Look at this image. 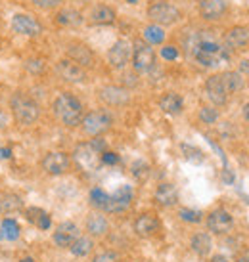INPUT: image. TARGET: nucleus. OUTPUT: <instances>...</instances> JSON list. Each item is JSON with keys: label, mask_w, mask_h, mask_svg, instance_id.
I'll use <instances>...</instances> for the list:
<instances>
[{"label": "nucleus", "mask_w": 249, "mask_h": 262, "mask_svg": "<svg viewBox=\"0 0 249 262\" xmlns=\"http://www.w3.org/2000/svg\"><path fill=\"white\" fill-rule=\"evenodd\" d=\"M54 113L56 117L64 123L66 126H77L81 125V121H83V104L77 100L75 96H71V94H59V96L54 100Z\"/></svg>", "instance_id": "1"}, {"label": "nucleus", "mask_w": 249, "mask_h": 262, "mask_svg": "<svg viewBox=\"0 0 249 262\" xmlns=\"http://www.w3.org/2000/svg\"><path fill=\"white\" fill-rule=\"evenodd\" d=\"M10 106H12V113L16 117L18 125L21 126L33 125L40 115V107H38L37 102L33 98H29L27 94H21V92L12 96Z\"/></svg>", "instance_id": "2"}, {"label": "nucleus", "mask_w": 249, "mask_h": 262, "mask_svg": "<svg viewBox=\"0 0 249 262\" xmlns=\"http://www.w3.org/2000/svg\"><path fill=\"white\" fill-rule=\"evenodd\" d=\"M148 18L155 23V25H172L180 20V12L178 8H174L169 2H163V0H157V2H152L150 8H148Z\"/></svg>", "instance_id": "3"}, {"label": "nucleus", "mask_w": 249, "mask_h": 262, "mask_svg": "<svg viewBox=\"0 0 249 262\" xmlns=\"http://www.w3.org/2000/svg\"><path fill=\"white\" fill-rule=\"evenodd\" d=\"M81 125H83V130L88 136H100L111 126V117L105 111H92V113L83 117Z\"/></svg>", "instance_id": "4"}, {"label": "nucleus", "mask_w": 249, "mask_h": 262, "mask_svg": "<svg viewBox=\"0 0 249 262\" xmlns=\"http://www.w3.org/2000/svg\"><path fill=\"white\" fill-rule=\"evenodd\" d=\"M155 63V52L146 42H136L133 48V67L140 73L150 71Z\"/></svg>", "instance_id": "5"}, {"label": "nucleus", "mask_w": 249, "mask_h": 262, "mask_svg": "<svg viewBox=\"0 0 249 262\" xmlns=\"http://www.w3.org/2000/svg\"><path fill=\"white\" fill-rule=\"evenodd\" d=\"M69 155L64 153V151H50L44 155L42 159V168L44 172L50 176H59V174H66L69 170Z\"/></svg>", "instance_id": "6"}, {"label": "nucleus", "mask_w": 249, "mask_h": 262, "mask_svg": "<svg viewBox=\"0 0 249 262\" xmlns=\"http://www.w3.org/2000/svg\"><path fill=\"white\" fill-rule=\"evenodd\" d=\"M232 226H234V218L224 209H217L207 216V228H209V232L217 233V235L228 233L232 230Z\"/></svg>", "instance_id": "7"}, {"label": "nucleus", "mask_w": 249, "mask_h": 262, "mask_svg": "<svg viewBox=\"0 0 249 262\" xmlns=\"http://www.w3.org/2000/svg\"><path fill=\"white\" fill-rule=\"evenodd\" d=\"M134 192L131 186H121L113 195H109V201H107V207H105V213H123L129 209V205L133 201Z\"/></svg>", "instance_id": "8"}, {"label": "nucleus", "mask_w": 249, "mask_h": 262, "mask_svg": "<svg viewBox=\"0 0 249 262\" xmlns=\"http://www.w3.org/2000/svg\"><path fill=\"white\" fill-rule=\"evenodd\" d=\"M12 27L16 33L25 37H38L42 33V25L29 14H16L12 20Z\"/></svg>", "instance_id": "9"}, {"label": "nucleus", "mask_w": 249, "mask_h": 262, "mask_svg": "<svg viewBox=\"0 0 249 262\" xmlns=\"http://www.w3.org/2000/svg\"><path fill=\"white\" fill-rule=\"evenodd\" d=\"M56 71H57V75L64 78V80H67V82L81 84V82H85L86 80V71L81 67V65H77L75 61H71V59H61V61H57Z\"/></svg>", "instance_id": "10"}, {"label": "nucleus", "mask_w": 249, "mask_h": 262, "mask_svg": "<svg viewBox=\"0 0 249 262\" xmlns=\"http://www.w3.org/2000/svg\"><path fill=\"white\" fill-rule=\"evenodd\" d=\"M100 155H102V153H98L94 147L90 146V142H88V144H81V146L75 149V153H73L79 166L85 168V170H96V166L102 163V161H100Z\"/></svg>", "instance_id": "11"}, {"label": "nucleus", "mask_w": 249, "mask_h": 262, "mask_svg": "<svg viewBox=\"0 0 249 262\" xmlns=\"http://www.w3.org/2000/svg\"><path fill=\"white\" fill-rule=\"evenodd\" d=\"M131 52H133V48H131L129 40H117L107 52V59L115 69H123L131 59Z\"/></svg>", "instance_id": "12"}, {"label": "nucleus", "mask_w": 249, "mask_h": 262, "mask_svg": "<svg viewBox=\"0 0 249 262\" xmlns=\"http://www.w3.org/2000/svg\"><path fill=\"white\" fill-rule=\"evenodd\" d=\"M98 96H100V100L105 102L107 106H115V107L125 106V104H129V100H131L129 90H125V88H121V86H113V84L100 88Z\"/></svg>", "instance_id": "13"}, {"label": "nucleus", "mask_w": 249, "mask_h": 262, "mask_svg": "<svg viewBox=\"0 0 249 262\" xmlns=\"http://www.w3.org/2000/svg\"><path fill=\"white\" fill-rule=\"evenodd\" d=\"M67 56H69L71 61H75L77 65H81L83 69L94 65V52L85 44H69Z\"/></svg>", "instance_id": "14"}, {"label": "nucleus", "mask_w": 249, "mask_h": 262, "mask_svg": "<svg viewBox=\"0 0 249 262\" xmlns=\"http://www.w3.org/2000/svg\"><path fill=\"white\" fill-rule=\"evenodd\" d=\"M79 237V228L73 222H61L54 232V243L57 247H71Z\"/></svg>", "instance_id": "15"}, {"label": "nucleus", "mask_w": 249, "mask_h": 262, "mask_svg": "<svg viewBox=\"0 0 249 262\" xmlns=\"http://www.w3.org/2000/svg\"><path fill=\"white\" fill-rule=\"evenodd\" d=\"M205 92H207V98L215 106H224L226 104V90L222 86V80H220V75H211L205 82Z\"/></svg>", "instance_id": "16"}, {"label": "nucleus", "mask_w": 249, "mask_h": 262, "mask_svg": "<svg viewBox=\"0 0 249 262\" xmlns=\"http://www.w3.org/2000/svg\"><path fill=\"white\" fill-rule=\"evenodd\" d=\"M226 12V0H200V14L203 20H220Z\"/></svg>", "instance_id": "17"}, {"label": "nucleus", "mask_w": 249, "mask_h": 262, "mask_svg": "<svg viewBox=\"0 0 249 262\" xmlns=\"http://www.w3.org/2000/svg\"><path fill=\"white\" fill-rule=\"evenodd\" d=\"M157 230H159V220H157V216L152 213L140 214V216L136 218V222H134V232L138 233L140 237H150V235H153Z\"/></svg>", "instance_id": "18"}, {"label": "nucleus", "mask_w": 249, "mask_h": 262, "mask_svg": "<svg viewBox=\"0 0 249 262\" xmlns=\"http://www.w3.org/2000/svg\"><path fill=\"white\" fill-rule=\"evenodd\" d=\"M224 42H226V46L232 50L243 48V46L249 42V29L247 27H241V25L232 27L230 31H226V35H224Z\"/></svg>", "instance_id": "19"}, {"label": "nucleus", "mask_w": 249, "mask_h": 262, "mask_svg": "<svg viewBox=\"0 0 249 262\" xmlns=\"http://www.w3.org/2000/svg\"><path fill=\"white\" fill-rule=\"evenodd\" d=\"M153 199L161 207H172V205H176V201H178V192H176V188L172 184L163 182V184L157 186V190L153 194Z\"/></svg>", "instance_id": "20"}, {"label": "nucleus", "mask_w": 249, "mask_h": 262, "mask_svg": "<svg viewBox=\"0 0 249 262\" xmlns=\"http://www.w3.org/2000/svg\"><path fill=\"white\" fill-rule=\"evenodd\" d=\"M109 230V222L104 214L100 213H92L88 218H86V232L94 237H100V235H105Z\"/></svg>", "instance_id": "21"}, {"label": "nucleus", "mask_w": 249, "mask_h": 262, "mask_svg": "<svg viewBox=\"0 0 249 262\" xmlns=\"http://www.w3.org/2000/svg\"><path fill=\"white\" fill-rule=\"evenodd\" d=\"M159 107H161L167 115H178L182 111V107H184V102H182V98L178 96V94L167 92V94L159 100Z\"/></svg>", "instance_id": "22"}, {"label": "nucleus", "mask_w": 249, "mask_h": 262, "mask_svg": "<svg viewBox=\"0 0 249 262\" xmlns=\"http://www.w3.org/2000/svg\"><path fill=\"white\" fill-rule=\"evenodd\" d=\"M23 207L21 197L16 194H10V192H2L0 194V214H12L19 211Z\"/></svg>", "instance_id": "23"}, {"label": "nucleus", "mask_w": 249, "mask_h": 262, "mask_svg": "<svg viewBox=\"0 0 249 262\" xmlns=\"http://www.w3.org/2000/svg\"><path fill=\"white\" fill-rule=\"evenodd\" d=\"M115 10L109 6H96L94 10L90 12V21L96 25H111L115 21Z\"/></svg>", "instance_id": "24"}, {"label": "nucleus", "mask_w": 249, "mask_h": 262, "mask_svg": "<svg viewBox=\"0 0 249 262\" xmlns=\"http://www.w3.org/2000/svg\"><path fill=\"white\" fill-rule=\"evenodd\" d=\"M220 80H222V86L226 90V94H232V92H238L243 88V77L238 71H226L220 75Z\"/></svg>", "instance_id": "25"}, {"label": "nucleus", "mask_w": 249, "mask_h": 262, "mask_svg": "<svg viewBox=\"0 0 249 262\" xmlns=\"http://www.w3.org/2000/svg\"><path fill=\"white\" fill-rule=\"evenodd\" d=\"M192 251L196 252V254H200V256H207L211 252V247H213V243H211V237L209 233H196L194 237H192Z\"/></svg>", "instance_id": "26"}, {"label": "nucleus", "mask_w": 249, "mask_h": 262, "mask_svg": "<svg viewBox=\"0 0 249 262\" xmlns=\"http://www.w3.org/2000/svg\"><path fill=\"white\" fill-rule=\"evenodd\" d=\"M56 21L64 27H77L83 23V14L73 10V8H66V10L57 12Z\"/></svg>", "instance_id": "27"}, {"label": "nucleus", "mask_w": 249, "mask_h": 262, "mask_svg": "<svg viewBox=\"0 0 249 262\" xmlns=\"http://www.w3.org/2000/svg\"><path fill=\"white\" fill-rule=\"evenodd\" d=\"M144 40H146V44H161L163 40H165V31H163V27H159V25H148L146 29H144Z\"/></svg>", "instance_id": "28"}, {"label": "nucleus", "mask_w": 249, "mask_h": 262, "mask_svg": "<svg viewBox=\"0 0 249 262\" xmlns=\"http://www.w3.org/2000/svg\"><path fill=\"white\" fill-rule=\"evenodd\" d=\"M71 252L75 254V256H86V254H90V251L94 249V241L90 239V237H77L75 243L69 247Z\"/></svg>", "instance_id": "29"}, {"label": "nucleus", "mask_w": 249, "mask_h": 262, "mask_svg": "<svg viewBox=\"0 0 249 262\" xmlns=\"http://www.w3.org/2000/svg\"><path fill=\"white\" fill-rule=\"evenodd\" d=\"M107 201H109V194H105L104 190H100V188H94L92 192H90V205L96 207V209H100V211H105V207H107Z\"/></svg>", "instance_id": "30"}, {"label": "nucleus", "mask_w": 249, "mask_h": 262, "mask_svg": "<svg viewBox=\"0 0 249 262\" xmlns=\"http://www.w3.org/2000/svg\"><path fill=\"white\" fill-rule=\"evenodd\" d=\"M2 237H8V239H18L19 237V226L14 218H4L2 220Z\"/></svg>", "instance_id": "31"}, {"label": "nucleus", "mask_w": 249, "mask_h": 262, "mask_svg": "<svg viewBox=\"0 0 249 262\" xmlns=\"http://www.w3.org/2000/svg\"><path fill=\"white\" fill-rule=\"evenodd\" d=\"M196 61L200 63L201 67H217L219 65V56H213V54H205V52H194Z\"/></svg>", "instance_id": "32"}, {"label": "nucleus", "mask_w": 249, "mask_h": 262, "mask_svg": "<svg viewBox=\"0 0 249 262\" xmlns=\"http://www.w3.org/2000/svg\"><path fill=\"white\" fill-rule=\"evenodd\" d=\"M219 119V111L215 109V107H201L200 109V121L201 123H205V125H213L215 121Z\"/></svg>", "instance_id": "33"}, {"label": "nucleus", "mask_w": 249, "mask_h": 262, "mask_svg": "<svg viewBox=\"0 0 249 262\" xmlns=\"http://www.w3.org/2000/svg\"><path fill=\"white\" fill-rule=\"evenodd\" d=\"M178 216H180L184 222L198 224L201 222V216H203V214H201L200 211H192V209H180V211H178Z\"/></svg>", "instance_id": "34"}, {"label": "nucleus", "mask_w": 249, "mask_h": 262, "mask_svg": "<svg viewBox=\"0 0 249 262\" xmlns=\"http://www.w3.org/2000/svg\"><path fill=\"white\" fill-rule=\"evenodd\" d=\"M92 262H119V254L113 251H102L92 258Z\"/></svg>", "instance_id": "35"}, {"label": "nucleus", "mask_w": 249, "mask_h": 262, "mask_svg": "<svg viewBox=\"0 0 249 262\" xmlns=\"http://www.w3.org/2000/svg\"><path fill=\"white\" fill-rule=\"evenodd\" d=\"M35 6H38V8H44V10H50V8H56V6H59L64 0H31Z\"/></svg>", "instance_id": "36"}, {"label": "nucleus", "mask_w": 249, "mask_h": 262, "mask_svg": "<svg viewBox=\"0 0 249 262\" xmlns=\"http://www.w3.org/2000/svg\"><path fill=\"white\" fill-rule=\"evenodd\" d=\"M100 161H102L104 165H117V163H119V155H117V153H111V151H104V153L100 155Z\"/></svg>", "instance_id": "37"}, {"label": "nucleus", "mask_w": 249, "mask_h": 262, "mask_svg": "<svg viewBox=\"0 0 249 262\" xmlns=\"http://www.w3.org/2000/svg\"><path fill=\"white\" fill-rule=\"evenodd\" d=\"M161 58L167 59V61H172V59L178 58V50L174 46H165V48H161Z\"/></svg>", "instance_id": "38"}, {"label": "nucleus", "mask_w": 249, "mask_h": 262, "mask_svg": "<svg viewBox=\"0 0 249 262\" xmlns=\"http://www.w3.org/2000/svg\"><path fill=\"white\" fill-rule=\"evenodd\" d=\"M42 213L44 211H40V209H37V207H33V209H27V218L31 220V222H35L37 224V220L42 216Z\"/></svg>", "instance_id": "39"}, {"label": "nucleus", "mask_w": 249, "mask_h": 262, "mask_svg": "<svg viewBox=\"0 0 249 262\" xmlns=\"http://www.w3.org/2000/svg\"><path fill=\"white\" fill-rule=\"evenodd\" d=\"M27 69L33 71V73H42V71H44V63H42V61H29Z\"/></svg>", "instance_id": "40"}, {"label": "nucleus", "mask_w": 249, "mask_h": 262, "mask_svg": "<svg viewBox=\"0 0 249 262\" xmlns=\"http://www.w3.org/2000/svg\"><path fill=\"white\" fill-rule=\"evenodd\" d=\"M37 226L40 230H48V228H50V216H48L46 213H42V216L37 220Z\"/></svg>", "instance_id": "41"}, {"label": "nucleus", "mask_w": 249, "mask_h": 262, "mask_svg": "<svg viewBox=\"0 0 249 262\" xmlns=\"http://www.w3.org/2000/svg\"><path fill=\"white\" fill-rule=\"evenodd\" d=\"M6 126H8V113L0 107V130H2V128H6Z\"/></svg>", "instance_id": "42"}, {"label": "nucleus", "mask_w": 249, "mask_h": 262, "mask_svg": "<svg viewBox=\"0 0 249 262\" xmlns=\"http://www.w3.org/2000/svg\"><path fill=\"white\" fill-rule=\"evenodd\" d=\"M211 262H228V258H226L224 254H215V256L211 258Z\"/></svg>", "instance_id": "43"}, {"label": "nucleus", "mask_w": 249, "mask_h": 262, "mask_svg": "<svg viewBox=\"0 0 249 262\" xmlns=\"http://www.w3.org/2000/svg\"><path fill=\"white\" fill-rule=\"evenodd\" d=\"M239 71H241V73H249V59L241 61V65H239Z\"/></svg>", "instance_id": "44"}, {"label": "nucleus", "mask_w": 249, "mask_h": 262, "mask_svg": "<svg viewBox=\"0 0 249 262\" xmlns=\"http://www.w3.org/2000/svg\"><path fill=\"white\" fill-rule=\"evenodd\" d=\"M10 155H12L10 149H0V157H2V159H10Z\"/></svg>", "instance_id": "45"}, {"label": "nucleus", "mask_w": 249, "mask_h": 262, "mask_svg": "<svg viewBox=\"0 0 249 262\" xmlns=\"http://www.w3.org/2000/svg\"><path fill=\"white\" fill-rule=\"evenodd\" d=\"M243 117H245V119L249 121V102L245 104V106H243Z\"/></svg>", "instance_id": "46"}, {"label": "nucleus", "mask_w": 249, "mask_h": 262, "mask_svg": "<svg viewBox=\"0 0 249 262\" xmlns=\"http://www.w3.org/2000/svg\"><path fill=\"white\" fill-rule=\"evenodd\" d=\"M236 262H249V251H247V254H243V256H239L238 260Z\"/></svg>", "instance_id": "47"}, {"label": "nucleus", "mask_w": 249, "mask_h": 262, "mask_svg": "<svg viewBox=\"0 0 249 262\" xmlns=\"http://www.w3.org/2000/svg\"><path fill=\"white\" fill-rule=\"evenodd\" d=\"M21 262H35V260H33V258H23Z\"/></svg>", "instance_id": "48"}, {"label": "nucleus", "mask_w": 249, "mask_h": 262, "mask_svg": "<svg viewBox=\"0 0 249 262\" xmlns=\"http://www.w3.org/2000/svg\"><path fill=\"white\" fill-rule=\"evenodd\" d=\"M127 2H131V4H136V2H138V0H127Z\"/></svg>", "instance_id": "49"}]
</instances>
